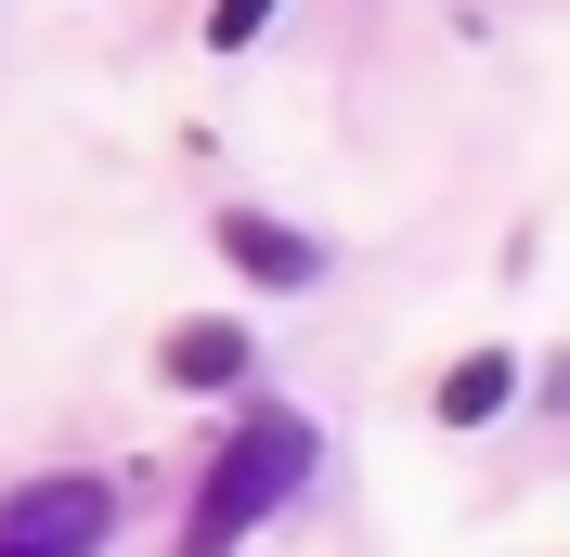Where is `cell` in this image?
<instances>
[{
	"label": "cell",
	"mask_w": 570,
	"mask_h": 557,
	"mask_svg": "<svg viewBox=\"0 0 570 557\" xmlns=\"http://www.w3.org/2000/svg\"><path fill=\"white\" fill-rule=\"evenodd\" d=\"M298 480H312V428H298V416H247L234 453L208 467V492H195V531H181V545H195V557H234Z\"/></svg>",
	"instance_id": "6da1fadb"
},
{
	"label": "cell",
	"mask_w": 570,
	"mask_h": 557,
	"mask_svg": "<svg viewBox=\"0 0 570 557\" xmlns=\"http://www.w3.org/2000/svg\"><path fill=\"white\" fill-rule=\"evenodd\" d=\"M117 531V492L105 480H27L0 506V557H91Z\"/></svg>",
	"instance_id": "7a4b0ae2"
},
{
	"label": "cell",
	"mask_w": 570,
	"mask_h": 557,
	"mask_svg": "<svg viewBox=\"0 0 570 557\" xmlns=\"http://www.w3.org/2000/svg\"><path fill=\"white\" fill-rule=\"evenodd\" d=\"M259 27H273V0H220V13H208V39H220V52H234V39H259Z\"/></svg>",
	"instance_id": "8992f818"
},
{
	"label": "cell",
	"mask_w": 570,
	"mask_h": 557,
	"mask_svg": "<svg viewBox=\"0 0 570 557\" xmlns=\"http://www.w3.org/2000/svg\"><path fill=\"white\" fill-rule=\"evenodd\" d=\"M220 246H234L259 285H312V273H324V246H312V234H285V221H259V208H220Z\"/></svg>",
	"instance_id": "3957f363"
},
{
	"label": "cell",
	"mask_w": 570,
	"mask_h": 557,
	"mask_svg": "<svg viewBox=\"0 0 570 557\" xmlns=\"http://www.w3.org/2000/svg\"><path fill=\"white\" fill-rule=\"evenodd\" d=\"M169 377H181V389L247 377V338H234V324H181V338H169Z\"/></svg>",
	"instance_id": "5b68a950"
},
{
	"label": "cell",
	"mask_w": 570,
	"mask_h": 557,
	"mask_svg": "<svg viewBox=\"0 0 570 557\" xmlns=\"http://www.w3.org/2000/svg\"><path fill=\"white\" fill-rule=\"evenodd\" d=\"M558 402H570V363H558Z\"/></svg>",
	"instance_id": "52a82bcc"
},
{
	"label": "cell",
	"mask_w": 570,
	"mask_h": 557,
	"mask_svg": "<svg viewBox=\"0 0 570 557\" xmlns=\"http://www.w3.org/2000/svg\"><path fill=\"white\" fill-rule=\"evenodd\" d=\"M505 389H519V363H505V350H466L454 377H441V416L480 428V416H505Z\"/></svg>",
	"instance_id": "277c9868"
}]
</instances>
